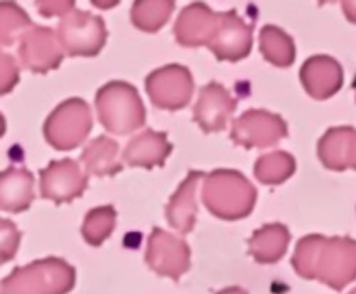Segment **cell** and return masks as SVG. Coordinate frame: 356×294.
Wrapping results in <instances>:
<instances>
[{
	"label": "cell",
	"mask_w": 356,
	"mask_h": 294,
	"mask_svg": "<svg viewBox=\"0 0 356 294\" xmlns=\"http://www.w3.org/2000/svg\"><path fill=\"white\" fill-rule=\"evenodd\" d=\"M39 175L40 196L56 205L70 203L80 198L88 187V175L72 158L51 161L47 168L39 171Z\"/></svg>",
	"instance_id": "8fae6325"
},
{
	"label": "cell",
	"mask_w": 356,
	"mask_h": 294,
	"mask_svg": "<svg viewBox=\"0 0 356 294\" xmlns=\"http://www.w3.org/2000/svg\"><path fill=\"white\" fill-rule=\"evenodd\" d=\"M74 2H67V0H51V2H36V8L39 13L46 17L51 16H66L69 12L74 9Z\"/></svg>",
	"instance_id": "f1b7e54d"
},
{
	"label": "cell",
	"mask_w": 356,
	"mask_h": 294,
	"mask_svg": "<svg viewBox=\"0 0 356 294\" xmlns=\"http://www.w3.org/2000/svg\"><path fill=\"white\" fill-rule=\"evenodd\" d=\"M217 294H248V293L244 288H241V287L234 286V287H227V288L218 291Z\"/></svg>",
	"instance_id": "f546056e"
},
{
	"label": "cell",
	"mask_w": 356,
	"mask_h": 294,
	"mask_svg": "<svg viewBox=\"0 0 356 294\" xmlns=\"http://www.w3.org/2000/svg\"><path fill=\"white\" fill-rule=\"evenodd\" d=\"M115 219L117 212L111 205L88 211L81 226L84 241L95 248L102 246L113 233L115 227Z\"/></svg>",
	"instance_id": "cb8c5ba5"
},
{
	"label": "cell",
	"mask_w": 356,
	"mask_h": 294,
	"mask_svg": "<svg viewBox=\"0 0 356 294\" xmlns=\"http://www.w3.org/2000/svg\"><path fill=\"white\" fill-rule=\"evenodd\" d=\"M120 145L107 135H100L88 142L80 155L86 173L92 176H114L123 171V164L118 159Z\"/></svg>",
	"instance_id": "d6986e66"
},
{
	"label": "cell",
	"mask_w": 356,
	"mask_h": 294,
	"mask_svg": "<svg viewBox=\"0 0 356 294\" xmlns=\"http://www.w3.org/2000/svg\"><path fill=\"white\" fill-rule=\"evenodd\" d=\"M22 233L9 219H2V263L12 260L19 249Z\"/></svg>",
	"instance_id": "4316f807"
},
{
	"label": "cell",
	"mask_w": 356,
	"mask_h": 294,
	"mask_svg": "<svg viewBox=\"0 0 356 294\" xmlns=\"http://www.w3.org/2000/svg\"><path fill=\"white\" fill-rule=\"evenodd\" d=\"M174 9L172 0H138L131 6V21L141 32L156 33L165 26Z\"/></svg>",
	"instance_id": "7402d4cb"
},
{
	"label": "cell",
	"mask_w": 356,
	"mask_h": 294,
	"mask_svg": "<svg viewBox=\"0 0 356 294\" xmlns=\"http://www.w3.org/2000/svg\"><path fill=\"white\" fill-rule=\"evenodd\" d=\"M93 130L90 105L83 98H69L58 104L46 119L43 134L57 151H72L81 145Z\"/></svg>",
	"instance_id": "5b68a950"
},
{
	"label": "cell",
	"mask_w": 356,
	"mask_h": 294,
	"mask_svg": "<svg viewBox=\"0 0 356 294\" xmlns=\"http://www.w3.org/2000/svg\"><path fill=\"white\" fill-rule=\"evenodd\" d=\"M65 54L57 32L51 27L33 24L19 40L17 55L22 67L36 74L58 69Z\"/></svg>",
	"instance_id": "30bf717a"
},
{
	"label": "cell",
	"mask_w": 356,
	"mask_h": 294,
	"mask_svg": "<svg viewBox=\"0 0 356 294\" xmlns=\"http://www.w3.org/2000/svg\"><path fill=\"white\" fill-rule=\"evenodd\" d=\"M144 259L159 276L178 282L191 268V249L184 239L154 227L148 236Z\"/></svg>",
	"instance_id": "ba28073f"
},
{
	"label": "cell",
	"mask_w": 356,
	"mask_h": 294,
	"mask_svg": "<svg viewBox=\"0 0 356 294\" xmlns=\"http://www.w3.org/2000/svg\"><path fill=\"white\" fill-rule=\"evenodd\" d=\"M236 104L238 103L222 84L211 81L200 90L193 120L205 134L221 132L227 128Z\"/></svg>",
	"instance_id": "4fadbf2b"
},
{
	"label": "cell",
	"mask_w": 356,
	"mask_h": 294,
	"mask_svg": "<svg viewBox=\"0 0 356 294\" xmlns=\"http://www.w3.org/2000/svg\"><path fill=\"white\" fill-rule=\"evenodd\" d=\"M300 76L307 93L316 100H325L334 96L342 85V69L328 55H314L308 58Z\"/></svg>",
	"instance_id": "e0dca14e"
},
{
	"label": "cell",
	"mask_w": 356,
	"mask_h": 294,
	"mask_svg": "<svg viewBox=\"0 0 356 294\" xmlns=\"http://www.w3.org/2000/svg\"><path fill=\"white\" fill-rule=\"evenodd\" d=\"M221 12L211 10L205 3L188 5L178 15L174 24V36L183 47H201L211 43L220 24Z\"/></svg>",
	"instance_id": "5bb4252c"
},
{
	"label": "cell",
	"mask_w": 356,
	"mask_h": 294,
	"mask_svg": "<svg viewBox=\"0 0 356 294\" xmlns=\"http://www.w3.org/2000/svg\"><path fill=\"white\" fill-rule=\"evenodd\" d=\"M145 92L157 108L168 111L186 108L194 93L193 74L186 66L167 64L147 76Z\"/></svg>",
	"instance_id": "52a82bcc"
},
{
	"label": "cell",
	"mask_w": 356,
	"mask_h": 294,
	"mask_svg": "<svg viewBox=\"0 0 356 294\" xmlns=\"http://www.w3.org/2000/svg\"><path fill=\"white\" fill-rule=\"evenodd\" d=\"M205 178V173L201 171H188L186 180L178 185L177 191L170 198L165 207V218L172 229L180 232L181 234H187L193 232L197 214H198V203H197V187L198 182Z\"/></svg>",
	"instance_id": "9a60e30c"
},
{
	"label": "cell",
	"mask_w": 356,
	"mask_h": 294,
	"mask_svg": "<svg viewBox=\"0 0 356 294\" xmlns=\"http://www.w3.org/2000/svg\"><path fill=\"white\" fill-rule=\"evenodd\" d=\"M74 284L76 269L51 256L15 268L2 282V294H67Z\"/></svg>",
	"instance_id": "3957f363"
},
{
	"label": "cell",
	"mask_w": 356,
	"mask_h": 294,
	"mask_svg": "<svg viewBox=\"0 0 356 294\" xmlns=\"http://www.w3.org/2000/svg\"><path fill=\"white\" fill-rule=\"evenodd\" d=\"M19 81V67L10 54H2V94H8Z\"/></svg>",
	"instance_id": "83f0119b"
},
{
	"label": "cell",
	"mask_w": 356,
	"mask_h": 294,
	"mask_svg": "<svg viewBox=\"0 0 356 294\" xmlns=\"http://www.w3.org/2000/svg\"><path fill=\"white\" fill-rule=\"evenodd\" d=\"M252 32L254 23H247L235 9L221 12L218 28L209 49L220 62H240L251 53Z\"/></svg>",
	"instance_id": "7c38bea8"
},
{
	"label": "cell",
	"mask_w": 356,
	"mask_h": 294,
	"mask_svg": "<svg viewBox=\"0 0 356 294\" xmlns=\"http://www.w3.org/2000/svg\"><path fill=\"white\" fill-rule=\"evenodd\" d=\"M201 199L214 216L238 220L252 212L257 189L241 172L220 168L205 175Z\"/></svg>",
	"instance_id": "7a4b0ae2"
},
{
	"label": "cell",
	"mask_w": 356,
	"mask_h": 294,
	"mask_svg": "<svg viewBox=\"0 0 356 294\" xmlns=\"http://www.w3.org/2000/svg\"><path fill=\"white\" fill-rule=\"evenodd\" d=\"M171 151L172 144L168 142L167 132L147 128L129 141L123 151V161L131 168L153 169L154 166H164Z\"/></svg>",
	"instance_id": "2e32d148"
},
{
	"label": "cell",
	"mask_w": 356,
	"mask_h": 294,
	"mask_svg": "<svg viewBox=\"0 0 356 294\" xmlns=\"http://www.w3.org/2000/svg\"><path fill=\"white\" fill-rule=\"evenodd\" d=\"M33 26L31 17L15 2H2V46H12Z\"/></svg>",
	"instance_id": "484cf974"
},
{
	"label": "cell",
	"mask_w": 356,
	"mask_h": 294,
	"mask_svg": "<svg viewBox=\"0 0 356 294\" xmlns=\"http://www.w3.org/2000/svg\"><path fill=\"white\" fill-rule=\"evenodd\" d=\"M96 110L102 126L114 135H129L145 124V107L137 88L110 81L99 88Z\"/></svg>",
	"instance_id": "277c9868"
},
{
	"label": "cell",
	"mask_w": 356,
	"mask_h": 294,
	"mask_svg": "<svg viewBox=\"0 0 356 294\" xmlns=\"http://www.w3.org/2000/svg\"><path fill=\"white\" fill-rule=\"evenodd\" d=\"M292 266L301 277L342 290L356 277V242L311 234L296 243Z\"/></svg>",
	"instance_id": "6da1fadb"
},
{
	"label": "cell",
	"mask_w": 356,
	"mask_h": 294,
	"mask_svg": "<svg viewBox=\"0 0 356 294\" xmlns=\"http://www.w3.org/2000/svg\"><path fill=\"white\" fill-rule=\"evenodd\" d=\"M57 37L69 57H95L106 44L107 28L100 16L73 9L58 21Z\"/></svg>",
	"instance_id": "8992f818"
},
{
	"label": "cell",
	"mask_w": 356,
	"mask_h": 294,
	"mask_svg": "<svg viewBox=\"0 0 356 294\" xmlns=\"http://www.w3.org/2000/svg\"><path fill=\"white\" fill-rule=\"evenodd\" d=\"M35 200V176L24 166H9L0 175V207L19 214L27 211Z\"/></svg>",
	"instance_id": "ac0fdd59"
},
{
	"label": "cell",
	"mask_w": 356,
	"mask_h": 294,
	"mask_svg": "<svg viewBox=\"0 0 356 294\" xmlns=\"http://www.w3.org/2000/svg\"><path fill=\"white\" fill-rule=\"evenodd\" d=\"M352 128H334L326 132L318 144V155L323 165L334 171H343L348 166V150L345 145Z\"/></svg>",
	"instance_id": "d4e9b609"
},
{
	"label": "cell",
	"mask_w": 356,
	"mask_h": 294,
	"mask_svg": "<svg viewBox=\"0 0 356 294\" xmlns=\"http://www.w3.org/2000/svg\"><path fill=\"white\" fill-rule=\"evenodd\" d=\"M295 159L291 154L275 151L255 162V178L265 185H280L295 172Z\"/></svg>",
	"instance_id": "603a6c76"
},
{
	"label": "cell",
	"mask_w": 356,
	"mask_h": 294,
	"mask_svg": "<svg viewBox=\"0 0 356 294\" xmlns=\"http://www.w3.org/2000/svg\"><path fill=\"white\" fill-rule=\"evenodd\" d=\"M288 135L285 121L265 110H247L232 121L229 138L247 150L268 148Z\"/></svg>",
	"instance_id": "9c48e42d"
},
{
	"label": "cell",
	"mask_w": 356,
	"mask_h": 294,
	"mask_svg": "<svg viewBox=\"0 0 356 294\" xmlns=\"http://www.w3.org/2000/svg\"><path fill=\"white\" fill-rule=\"evenodd\" d=\"M349 294H356V290H353V291H350Z\"/></svg>",
	"instance_id": "4dcf8cb0"
},
{
	"label": "cell",
	"mask_w": 356,
	"mask_h": 294,
	"mask_svg": "<svg viewBox=\"0 0 356 294\" xmlns=\"http://www.w3.org/2000/svg\"><path fill=\"white\" fill-rule=\"evenodd\" d=\"M259 50L277 67H289L295 60L293 40L277 26H265L259 33Z\"/></svg>",
	"instance_id": "44dd1931"
},
{
	"label": "cell",
	"mask_w": 356,
	"mask_h": 294,
	"mask_svg": "<svg viewBox=\"0 0 356 294\" xmlns=\"http://www.w3.org/2000/svg\"><path fill=\"white\" fill-rule=\"evenodd\" d=\"M289 241L291 234L286 226L281 223L265 225L252 233V238L248 241V253L258 263H277L285 254Z\"/></svg>",
	"instance_id": "ffe728a7"
}]
</instances>
